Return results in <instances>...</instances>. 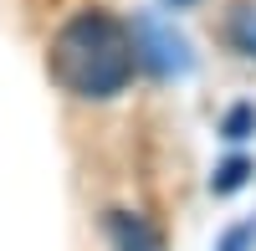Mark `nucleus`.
Here are the masks:
<instances>
[{"mask_svg":"<svg viewBox=\"0 0 256 251\" xmlns=\"http://www.w3.org/2000/svg\"><path fill=\"white\" fill-rule=\"evenodd\" d=\"M134 31L108 10H77L67 26L52 36L46 72L62 92L82 102H108L134 82Z\"/></svg>","mask_w":256,"mask_h":251,"instance_id":"nucleus-1","label":"nucleus"},{"mask_svg":"<svg viewBox=\"0 0 256 251\" xmlns=\"http://www.w3.org/2000/svg\"><path fill=\"white\" fill-rule=\"evenodd\" d=\"M134 56L144 72H154L159 82H180L195 72V46L190 36L174 31V20H164L159 10H138L134 16Z\"/></svg>","mask_w":256,"mask_h":251,"instance_id":"nucleus-2","label":"nucleus"},{"mask_svg":"<svg viewBox=\"0 0 256 251\" xmlns=\"http://www.w3.org/2000/svg\"><path fill=\"white\" fill-rule=\"evenodd\" d=\"M108 236H113V251H159V236L154 226L134 210H113L108 216Z\"/></svg>","mask_w":256,"mask_h":251,"instance_id":"nucleus-3","label":"nucleus"},{"mask_svg":"<svg viewBox=\"0 0 256 251\" xmlns=\"http://www.w3.org/2000/svg\"><path fill=\"white\" fill-rule=\"evenodd\" d=\"M251 174H256V164L246 154H230L226 164H216V174H210V195H236Z\"/></svg>","mask_w":256,"mask_h":251,"instance_id":"nucleus-4","label":"nucleus"},{"mask_svg":"<svg viewBox=\"0 0 256 251\" xmlns=\"http://www.w3.org/2000/svg\"><path fill=\"white\" fill-rule=\"evenodd\" d=\"M230 46L256 62V6H236V16H230Z\"/></svg>","mask_w":256,"mask_h":251,"instance_id":"nucleus-5","label":"nucleus"},{"mask_svg":"<svg viewBox=\"0 0 256 251\" xmlns=\"http://www.w3.org/2000/svg\"><path fill=\"white\" fill-rule=\"evenodd\" d=\"M251 134H256V108H251V102H236V108L220 118V138L226 144H246Z\"/></svg>","mask_w":256,"mask_h":251,"instance_id":"nucleus-6","label":"nucleus"},{"mask_svg":"<svg viewBox=\"0 0 256 251\" xmlns=\"http://www.w3.org/2000/svg\"><path fill=\"white\" fill-rule=\"evenodd\" d=\"M216 251H256V216L241 220V226H230V231L216 241Z\"/></svg>","mask_w":256,"mask_h":251,"instance_id":"nucleus-7","label":"nucleus"},{"mask_svg":"<svg viewBox=\"0 0 256 251\" xmlns=\"http://www.w3.org/2000/svg\"><path fill=\"white\" fill-rule=\"evenodd\" d=\"M164 6H169V10H190V6H195V0H164Z\"/></svg>","mask_w":256,"mask_h":251,"instance_id":"nucleus-8","label":"nucleus"}]
</instances>
